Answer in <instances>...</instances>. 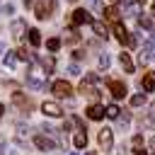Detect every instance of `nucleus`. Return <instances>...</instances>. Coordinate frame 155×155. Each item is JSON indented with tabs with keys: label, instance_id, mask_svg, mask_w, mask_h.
Here are the masks:
<instances>
[{
	"label": "nucleus",
	"instance_id": "nucleus-20",
	"mask_svg": "<svg viewBox=\"0 0 155 155\" xmlns=\"http://www.w3.org/2000/svg\"><path fill=\"white\" fill-rule=\"evenodd\" d=\"M39 63H41V68H44V73H46V75L53 70V58H41Z\"/></svg>",
	"mask_w": 155,
	"mask_h": 155
},
{
	"label": "nucleus",
	"instance_id": "nucleus-36",
	"mask_svg": "<svg viewBox=\"0 0 155 155\" xmlns=\"http://www.w3.org/2000/svg\"><path fill=\"white\" fill-rule=\"evenodd\" d=\"M2 114H5V107H2V104H0V116H2Z\"/></svg>",
	"mask_w": 155,
	"mask_h": 155
},
{
	"label": "nucleus",
	"instance_id": "nucleus-18",
	"mask_svg": "<svg viewBox=\"0 0 155 155\" xmlns=\"http://www.w3.org/2000/svg\"><path fill=\"white\" fill-rule=\"evenodd\" d=\"M29 44L31 46H39L41 44V31L39 29H29Z\"/></svg>",
	"mask_w": 155,
	"mask_h": 155
},
{
	"label": "nucleus",
	"instance_id": "nucleus-37",
	"mask_svg": "<svg viewBox=\"0 0 155 155\" xmlns=\"http://www.w3.org/2000/svg\"><path fill=\"white\" fill-rule=\"evenodd\" d=\"M31 2H34V0H24V5H31Z\"/></svg>",
	"mask_w": 155,
	"mask_h": 155
},
{
	"label": "nucleus",
	"instance_id": "nucleus-7",
	"mask_svg": "<svg viewBox=\"0 0 155 155\" xmlns=\"http://www.w3.org/2000/svg\"><path fill=\"white\" fill-rule=\"evenodd\" d=\"M90 22H92V17H90V12H87V10H82V7H80V10H75V12H73V27H78V24H90Z\"/></svg>",
	"mask_w": 155,
	"mask_h": 155
},
{
	"label": "nucleus",
	"instance_id": "nucleus-19",
	"mask_svg": "<svg viewBox=\"0 0 155 155\" xmlns=\"http://www.w3.org/2000/svg\"><path fill=\"white\" fill-rule=\"evenodd\" d=\"M119 111H121V109H119L116 104H109V107L104 109V116H109V119H119Z\"/></svg>",
	"mask_w": 155,
	"mask_h": 155
},
{
	"label": "nucleus",
	"instance_id": "nucleus-14",
	"mask_svg": "<svg viewBox=\"0 0 155 155\" xmlns=\"http://www.w3.org/2000/svg\"><path fill=\"white\" fill-rule=\"evenodd\" d=\"M90 24H92V29H94V34H97L99 39H107V36H109V31H107V27H104L102 22H94V19H92Z\"/></svg>",
	"mask_w": 155,
	"mask_h": 155
},
{
	"label": "nucleus",
	"instance_id": "nucleus-15",
	"mask_svg": "<svg viewBox=\"0 0 155 155\" xmlns=\"http://www.w3.org/2000/svg\"><path fill=\"white\" fill-rule=\"evenodd\" d=\"M73 145H75V148H85V145H87V133H85V131L75 133V138H73Z\"/></svg>",
	"mask_w": 155,
	"mask_h": 155
},
{
	"label": "nucleus",
	"instance_id": "nucleus-23",
	"mask_svg": "<svg viewBox=\"0 0 155 155\" xmlns=\"http://www.w3.org/2000/svg\"><path fill=\"white\" fill-rule=\"evenodd\" d=\"M15 61H17L15 51H7V53H5V65H7V68H12V65H15Z\"/></svg>",
	"mask_w": 155,
	"mask_h": 155
},
{
	"label": "nucleus",
	"instance_id": "nucleus-21",
	"mask_svg": "<svg viewBox=\"0 0 155 155\" xmlns=\"http://www.w3.org/2000/svg\"><path fill=\"white\" fill-rule=\"evenodd\" d=\"M46 48H48V51H58V48H61V39H56V36L48 39V41H46Z\"/></svg>",
	"mask_w": 155,
	"mask_h": 155
},
{
	"label": "nucleus",
	"instance_id": "nucleus-31",
	"mask_svg": "<svg viewBox=\"0 0 155 155\" xmlns=\"http://www.w3.org/2000/svg\"><path fill=\"white\" fill-rule=\"evenodd\" d=\"M73 56H75V58H78V61H80V58H82V56H85V51H82V48H78V51H73Z\"/></svg>",
	"mask_w": 155,
	"mask_h": 155
},
{
	"label": "nucleus",
	"instance_id": "nucleus-25",
	"mask_svg": "<svg viewBox=\"0 0 155 155\" xmlns=\"http://www.w3.org/2000/svg\"><path fill=\"white\" fill-rule=\"evenodd\" d=\"M27 85H29V87H34V90H41V87H44V82L34 80V78H27Z\"/></svg>",
	"mask_w": 155,
	"mask_h": 155
},
{
	"label": "nucleus",
	"instance_id": "nucleus-9",
	"mask_svg": "<svg viewBox=\"0 0 155 155\" xmlns=\"http://www.w3.org/2000/svg\"><path fill=\"white\" fill-rule=\"evenodd\" d=\"M41 111H44L46 116H61V114H63L61 104H56V102H44V104H41Z\"/></svg>",
	"mask_w": 155,
	"mask_h": 155
},
{
	"label": "nucleus",
	"instance_id": "nucleus-17",
	"mask_svg": "<svg viewBox=\"0 0 155 155\" xmlns=\"http://www.w3.org/2000/svg\"><path fill=\"white\" fill-rule=\"evenodd\" d=\"M104 17H107V19H111V22H119V7H114V5H111V7H107V10H104Z\"/></svg>",
	"mask_w": 155,
	"mask_h": 155
},
{
	"label": "nucleus",
	"instance_id": "nucleus-6",
	"mask_svg": "<svg viewBox=\"0 0 155 155\" xmlns=\"http://www.w3.org/2000/svg\"><path fill=\"white\" fill-rule=\"evenodd\" d=\"M99 80V75L97 73H90V75H85V80L80 82V92H85V94H90V92H94V82Z\"/></svg>",
	"mask_w": 155,
	"mask_h": 155
},
{
	"label": "nucleus",
	"instance_id": "nucleus-30",
	"mask_svg": "<svg viewBox=\"0 0 155 155\" xmlns=\"http://www.w3.org/2000/svg\"><path fill=\"white\" fill-rule=\"evenodd\" d=\"M12 12H15V7H12L10 2H7V5H2V15H12Z\"/></svg>",
	"mask_w": 155,
	"mask_h": 155
},
{
	"label": "nucleus",
	"instance_id": "nucleus-2",
	"mask_svg": "<svg viewBox=\"0 0 155 155\" xmlns=\"http://www.w3.org/2000/svg\"><path fill=\"white\" fill-rule=\"evenodd\" d=\"M53 7H56L53 0H39L36 7H34V15H36L39 19H46V17H51V10H53Z\"/></svg>",
	"mask_w": 155,
	"mask_h": 155
},
{
	"label": "nucleus",
	"instance_id": "nucleus-27",
	"mask_svg": "<svg viewBox=\"0 0 155 155\" xmlns=\"http://www.w3.org/2000/svg\"><path fill=\"white\" fill-rule=\"evenodd\" d=\"M17 56H19L22 61H29V58H31V53H29L27 48H22V51H17Z\"/></svg>",
	"mask_w": 155,
	"mask_h": 155
},
{
	"label": "nucleus",
	"instance_id": "nucleus-5",
	"mask_svg": "<svg viewBox=\"0 0 155 155\" xmlns=\"http://www.w3.org/2000/svg\"><path fill=\"white\" fill-rule=\"evenodd\" d=\"M107 85H109V92L114 94V99H124V97H126V92H128V90H126V85H124L121 80H109Z\"/></svg>",
	"mask_w": 155,
	"mask_h": 155
},
{
	"label": "nucleus",
	"instance_id": "nucleus-40",
	"mask_svg": "<svg viewBox=\"0 0 155 155\" xmlns=\"http://www.w3.org/2000/svg\"><path fill=\"white\" fill-rule=\"evenodd\" d=\"M2 150H5V145H0V155H2Z\"/></svg>",
	"mask_w": 155,
	"mask_h": 155
},
{
	"label": "nucleus",
	"instance_id": "nucleus-29",
	"mask_svg": "<svg viewBox=\"0 0 155 155\" xmlns=\"http://www.w3.org/2000/svg\"><path fill=\"white\" fill-rule=\"evenodd\" d=\"M140 145H143V136L136 133V136H133V148H140Z\"/></svg>",
	"mask_w": 155,
	"mask_h": 155
},
{
	"label": "nucleus",
	"instance_id": "nucleus-1",
	"mask_svg": "<svg viewBox=\"0 0 155 155\" xmlns=\"http://www.w3.org/2000/svg\"><path fill=\"white\" fill-rule=\"evenodd\" d=\"M114 34H116V39H119V44H121V46H136V39L126 31V27H124V24H119V22H116Z\"/></svg>",
	"mask_w": 155,
	"mask_h": 155
},
{
	"label": "nucleus",
	"instance_id": "nucleus-10",
	"mask_svg": "<svg viewBox=\"0 0 155 155\" xmlns=\"http://www.w3.org/2000/svg\"><path fill=\"white\" fill-rule=\"evenodd\" d=\"M85 114H87V119H92V121H99V119L104 116V107H99V104H90V107L85 109Z\"/></svg>",
	"mask_w": 155,
	"mask_h": 155
},
{
	"label": "nucleus",
	"instance_id": "nucleus-8",
	"mask_svg": "<svg viewBox=\"0 0 155 155\" xmlns=\"http://www.w3.org/2000/svg\"><path fill=\"white\" fill-rule=\"evenodd\" d=\"M34 145L39 150H56V140H51L48 136H36L34 138Z\"/></svg>",
	"mask_w": 155,
	"mask_h": 155
},
{
	"label": "nucleus",
	"instance_id": "nucleus-42",
	"mask_svg": "<svg viewBox=\"0 0 155 155\" xmlns=\"http://www.w3.org/2000/svg\"><path fill=\"white\" fill-rule=\"evenodd\" d=\"M153 39H155V29H153Z\"/></svg>",
	"mask_w": 155,
	"mask_h": 155
},
{
	"label": "nucleus",
	"instance_id": "nucleus-22",
	"mask_svg": "<svg viewBox=\"0 0 155 155\" xmlns=\"http://www.w3.org/2000/svg\"><path fill=\"white\" fill-rule=\"evenodd\" d=\"M138 27H140V29H153V19H150V17H140V19H138Z\"/></svg>",
	"mask_w": 155,
	"mask_h": 155
},
{
	"label": "nucleus",
	"instance_id": "nucleus-24",
	"mask_svg": "<svg viewBox=\"0 0 155 155\" xmlns=\"http://www.w3.org/2000/svg\"><path fill=\"white\" fill-rule=\"evenodd\" d=\"M131 104H133V107L145 104V94H133V97H131Z\"/></svg>",
	"mask_w": 155,
	"mask_h": 155
},
{
	"label": "nucleus",
	"instance_id": "nucleus-12",
	"mask_svg": "<svg viewBox=\"0 0 155 155\" xmlns=\"http://www.w3.org/2000/svg\"><path fill=\"white\" fill-rule=\"evenodd\" d=\"M10 29H12V36H15V39H22V34H24V29H27V27H24V22H22V19H15Z\"/></svg>",
	"mask_w": 155,
	"mask_h": 155
},
{
	"label": "nucleus",
	"instance_id": "nucleus-11",
	"mask_svg": "<svg viewBox=\"0 0 155 155\" xmlns=\"http://www.w3.org/2000/svg\"><path fill=\"white\" fill-rule=\"evenodd\" d=\"M140 87H143L145 92H153V90H155V73H145L143 80H140Z\"/></svg>",
	"mask_w": 155,
	"mask_h": 155
},
{
	"label": "nucleus",
	"instance_id": "nucleus-3",
	"mask_svg": "<svg viewBox=\"0 0 155 155\" xmlns=\"http://www.w3.org/2000/svg\"><path fill=\"white\" fill-rule=\"evenodd\" d=\"M51 90H53L56 97H70V94H73V87H70V82H65V80H56V82L51 85Z\"/></svg>",
	"mask_w": 155,
	"mask_h": 155
},
{
	"label": "nucleus",
	"instance_id": "nucleus-35",
	"mask_svg": "<svg viewBox=\"0 0 155 155\" xmlns=\"http://www.w3.org/2000/svg\"><path fill=\"white\" fill-rule=\"evenodd\" d=\"M90 2H92V5H94V7H99V0H90Z\"/></svg>",
	"mask_w": 155,
	"mask_h": 155
},
{
	"label": "nucleus",
	"instance_id": "nucleus-28",
	"mask_svg": "<svg viewBox=\"0 0 155 155\" xmlns=\"http://www.w3.org/2000/svg\"><path fill=\"white\" fill-rule=\"evenodd\" d=\"M68 73H70V75H80V68H78V63H70V65H68Z\"/></svg>",
	"mask_w": 155,
	"mask_h": 155
},
{
	"label": "nucleus",
	"instance_id": "nucleus-13",
	"mask_svg": "<svg viewBox=\"0 0 155 155\" xmlns=\"http://www.w3.org/2000/svg\"><path fill=\"white\" fill-rule=\"evenodd\" d=\"M119 63H121V68H124L126 73H133V61H131L128 53H119Z\"/></svg>",
	"mask_w": 155,
	"mask_h": 155
},
{
	"label": "nucleus",
	"instance_id": "nucleus-4",
	"mask_svg": "<svg viewBox=\"0 0 155 155\" xmlns=\"http://www.w3.org/2000/svg\"><path fill=\"white\" fill-rule=\"evenodd\" d=\"M97 140H99L102 150H104V153H109V150H111V145H114V136H111V128H102V131H99V136H97Z\"/></svg>",
	"mask_w": 155,
	"mask_h": 155
},
{
	"label": "nucleus",
	"instance_id": "nucleus-16",
	"mask_svg": "<svg viewBox=\"0 0 155 155\" xmlns=\"http://www.w3.org/2000/svg\"><path fill=\"white\" fill-rule=\"evenodd\" d=\"M140 56H143L145 61L155 58V44H143V51H140Z\"/></svg>",
	"mask_w": 155,
	"mask_h": 155
},
{
	"label": "nucleus",
	"instance_id": "nucleus-26",
	"mask_svg": "<svg viewBox=\"0 0 155 155\" xmlns=\"http://www.w3.org/2000/svg\"><path fill=\"white\" fill-rule=\"evenodd\" d=\"M99 68H104V70L109 68V56H107V53H102V56H99Z\"/></svg>",
	"mask_w": 155,
	"mask_h": 155
},
{
	"label": "nucleus",
	"instance_id": "nucleus-44",
	"mask_svg": "<svg viewBox=\"0 0 155 155\" xmlns=\"http://www.w3.org/2000/svg\"><path fill=\"white\" fill-rule=\"evenodd\" d=\"M70 155H78V153H70Z\"/></svg>",
	"mask_w": 155,
	"mask_h": 155
},
{
	"label": "nucleus",
	"instance_id": "nucleus-38",
	"mask_svg": "<svg viewBox=\"0 0 155 155\" xmlns=\"http://www.w3.org/2000/svg\"><path fill=\"white\" fill-rule=\"evenodd\" d=\"M150 116H153V121H155V107H153V114H150Z\"/></svg>",
	"mask_w": 155,
	"mask_h": 155
},
{
	"label": "nucleus",
	"instance_id": "nucleus-33",
	"mask_svg": "<svg viewBox=\"0 0 155 155\" xmlns=\"http://www.w3.org/2000/svg\"><path fill=\"white\" fill-rule=\"evenodd\" d=\"M150 15H153V17H155V2H153V7H150Z\"/></svg>",
	"mask_w": 155,
	"mask_h": 155
},
{
	"label": "nucleus",
	"instance_id": "nucleus-34",
	"mask_svg": "<svg viewBox=\"0 0 155 155\" xmlns=\"http://www.w3.org/2000/svg\"><path fill=\"white\" fill-rule=\"evenodd\" d=\"M150 148H155V136H153V138H150Z\"/></svg>",
	"mask_w": 155,
	"mask_h": 155
},
{
	"label": "nucleus",
	"instance_id": "nucleus-41",
	"mask_svg": "<svg viewBox=\"0 0 155 155\" xmlns=\"http://www.w3.org/2000/svg\"><path fill=\"white\" fill-rule=\"evenodd\" d=\"M119 2H121V5H126V2H128V0H119Z\"/></svg>",
	"mask_w": 155,
	"mask_h": 155
},
{
	"label": "nucleus",
	"instance_id": "nucleus-39",
	"mask_svg": "<svg viewBox=\"0 0 155 155\" xmlns=\"http://www.w3.org/2000/svg\"><path fill=\"white\" fill-rule=\"evenodd\" d=\"M2 48H5V46H2V41H0V53H2Z\"/></svg>",
	"mask_w": 155,
	"mask_h": 155
},
{
	"label": "nucleus",
	"instance_id": "nucleus-43",
	"mask_svg": "<svg viewBox=\"0 0 155 155\" xmlns=\"http://www.w3.org/2000/svg\"><path fill=\"white\" fill-rule=\"evenodd\" d=\"M87 155H94V153H87Z\"/></svg>",
	"mask_w": 155,
	"mask_h": 155
},
{
	"label": "nucleus",
	"instance_id": "nucleus-32",
	"mask_svg": "<svg viewBox=\"0 0 155 155\" xmlns=\"http://www.w3.org/2000/svg\"><path fill=\"white\" fill-rule=\"evenodd\" d=\"M136 155H148L145 150H140V148H136Z\"/></svg>",
	"mask_w": 155,
	"mask_h": 155
}]
</instances>
